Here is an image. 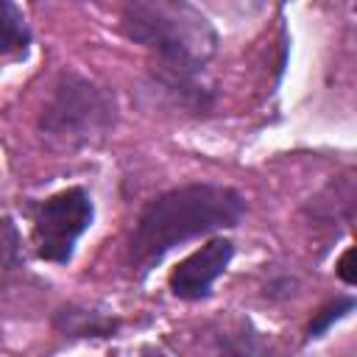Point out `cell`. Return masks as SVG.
<instances>
[{
  "label": "cell",
  "instance_id": "6da1fadb",
  "mask_svg": "<svg viewBox=\"0 0 357 357\" xmlns=\"http://www.w3.org/2000/svg\"><path fill=\"white\" fill-rule=\"evenodd\" d=\"M120 31L148 53V78L173 106L204 117L218 106L206 67L220 36L212 20L184 0H131L120 8Z\"/></svg>",
  "mask_w": 357,
  "mask_h": 357
},
{
  "label": "cell",
  "instance_id": "7a4b0ae2",
  "mask_svg": "<svg viewBox=\"0 0 357 357\" xmlns=\"http://www.w3.org/2000/svg\"><path fill=\"white\" fill-rule=\"evenodd\" d=\"M245 218L240 190L220 181H187L151 198L126 243V268L145 279L178 245L237 229Z\"/></svg>",
  "mask_w": 357,
  "mask_h": 357
},
{
  "label": "cell",
  "instance_id": "3957f363",
  "mask_svg": "<svg viewBox=\"0 0 357 357\" xmlns=\"http://www.w3.org/2000/svg\"><path fill=\"white\" fill-rule=\"evenodd\" d=\"M120 117L117 95L95 78L64 67L36 114V131L67 151L103 142Z\"/></svg>",
  "mask_w": 357,
  "mask_h": 357
},
{
  "label": "cell",
  "instance_id": "277c9868",
  "mask_svg": "<svg viewBox=\"0 0 357 357\" xmlns=\"http://www.w3.org/2000/svg\"><path fill=\"white\" fill-rule=\"evenodd\" d=\"M95 220V201L84 187H64L31 206L33 254L53 265H70L78 240Z\"/></svg>",
  "mask_w": 357,
  "mask_h": 357
},
{
  "label": "cell",
  "instance_id": "5b68a950",
  "mask_svg": "<svg viewBox=\"0 0 357 357\" xmlns=\"http://www.w3.org/2000/svg\"><path fill=\"white\" fill-rule=\"evenodd\" d=\"M237 254V245L231 237L212 234L204 245H198L192 254L178 259L173 271L167 273V290L178 301H206L212 296L215 282L229 271L231 259Z\"/></svg>",
  "mask_w": 357,
  "mask_h": 357
},
{
  "label": "cell",
  "instance_id": "8992f818",
  "mask_svg": "<svg viewBox=\"0 0 357 357\" xmlns=\"http://www.w3.org/2000/svg\"><path fill=\"white\" fill-rule=\"evenodd\" d=\"M50 326L67 340H109L123 329V321L86 304H64L53 312Z\"/></svg>",
  "mask_w": 357,
  "mask_h": 357
},
{
  "label": "cell",
  "instance_id": "52a82bcc",
  "mask_svg": "<svg viewBox=\"0 0 357 357\" xmlns=\"http://www.w3.org/2000/svg\"><path fill=\"white\" fill-rule=\"evenodd\" d=\"M33 33L22 8L11 0H0V64L25 59L31 50Z\"/></svg>",
  "mask_w": 357,
  "mask_h": 357
},
{
  "label": "cell",
  "instance_id": "ba28073f",
  "mask_svg": "<svg viewBox=\"0 0 357 357\" xmlns=\"http://www.w3.org/2000/svg\"><path fill=\"white\" fill-rule=\"evenodd\" d=\"M354 304H357L354 296H351V293H343V296H335L332 301H326L324 307H318V310L312 312L307 329H304V340H318V337H324L337 321H343L349 312H354Z\"/></svg>",
  "mask_w": 357,
  "mask_h": 357
},
{
  "label": "cell",
  "instance_id": "9c48e42d",
  "mask_svg": "<svg viewBox=\"0 0 357 357\" xmlns=\"http://www.w3.org/2000/svg\"><path fill=\"white\" fill-rule=\"evenodd\" d=\"M22 265V234L11 215L0 212V271Z\"/></svg>",
  "mask_w": 357,
  "mask_h": 357
},
{
  "label": "cell",
  "instance_id": "30bf717a",
  "mask_svg": "<svg viewBox=\"0 0 357 357\" xmlns=\"http://www.w3.org/2000/svg\"><path fill=\"white\" fill-rule=\"evenodd\" d=\"M351 257H354V248H346L343 254H340V259H337V265H335V273H337V279L343 282V284H354V273H351Z\"/></svg>",
  "mask_w": 357,
  "mask_h": 357
},
{
  "label": "cell",
  "instance_id": "8fae6325",
  "mask_svg": "<svg viewBox=\"0 0 357 357\" xmlns=\"http://www.w3.org/2000/svg\"><path fill=\"white\" fill-rule=\"evenodd\" d=\"M226 357H254V349L245 343V340H240V343H234V346H229V351H226Z\"/></svg>",
  "mask_w": 357,
  "mask_h": 357
},
{
  "label": "cell",
  "instance_id": "7c38bea8",
  "mask_svg": "<svg viewBox=\"0 0 357 357\" xmlns=\"http://www.w3.org/2000/svg\"><path fill=\"white\" fill-rule=\"evenodd\" d=\"M142 357H167L162 349H156V346H145L142 349Z\"/></svg>",
  "mask_w": 357,
  "mask_h": 357
}]
</instances>
